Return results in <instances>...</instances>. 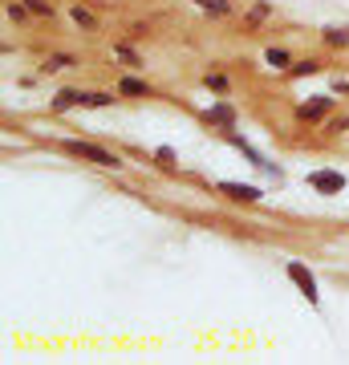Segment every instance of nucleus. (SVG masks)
<instances>
[{
    "label": "nucleus",
    "mask_w": 349,
    "mask_h": 365,
    "mask_svg": "<svg viewBox=\"0 0 349 365\" xmlns=\"http://www.w3.org/2000/svg\"><path fill=\"white\" fill-rule=\"evenodd\" d=\"M264 61H268V66H276V69H285L288 66V53L285 49H268V53H264Z\"/></svg>",
    "instance_id": "nucleus-9"
},
{
    "label": "nucleus",
    "mask_w": 349,
    "mask_h": 365,
    "mask_svg": "<svg viewBox=\"0 0 349 365\" xmlns=\"http://www.w3.org/2000/svg\"><path fill=\"white\" fill-rule=\"evenodd\" d=\"M118 93H146V81H138V78H122V81H118Z\"/></svg>",
    "instance_id": "nucleus-8"
},
{
    "label": "nucleus",
    "mask_w": 349,
    "mask_h": 365,
    "mask_svg": "<svg viewBox=\"0 0 349 365\" xmlns=\"http://www.w3.org/2000/svg\"><path fill=\"white\" fill-rule=\"evenodd\" d=\"M309 187L317 195H341V191H345V175H341V170H313Z\"/></svg>",
    "instance_id": "nucleus-3"
},
{
    "label": "nucleus",
    "mask_w": 349,
    "mask_h": 365,
    "mask_svg": "<svg viewBox=\"0 0 349 365\" xmlns=\"http://www.w3.org/2000/svg\"><path fill=\"white\" fill-rule=\"evenodd\" d=\"M285 272H288V280L300 288V297L309 300V304H317V300H321V292H317V276H313L300 260H288V264H285Z\"/></svg>",
    "instance_id": "nucleus-1"
},
{
    "label": "nucleus",
    "mask_w": 349,
    "mask_h": 365,
    "mask_svg": "<svg viewBox=\"0 0 349 365\" xmlns=\"http://www.w3.org/2000/svg\"><path fill=\"white\" fill-rule=\"evenodd\" d=\"M325 110H329V98H313V102L297 106V118L300 122H317V118H325Z\"/></svg>",
    "instance_id": "nucleus-6"
},
{
    "label": "nucleus",
    "mask_w": 349,
    "mask_h": 365,
    "mask_svg": "<svg viewBox=\"0 0 349 365\" xmlns=\"http://www.w3.org/2000/svg\"><path fill=\"white\" fill-rule=\"evenodd\" d=\"M220 191L228 199H236V203H256V199H264V191L252 187V182H220Z\"/></svg>",
    "instance_id": "nucleus-4"
},
{
    "label": "nucleus",
    "mask_w": 349,
    "mask_h": 365,
    "mask_svg": "<svg viewBox=\"0 0 349 365\" xmlns=\"http://www.w3.org/2000/svg\"><path fill=\"white\" fill-rule=\"evenodd\" d=\"M29 9H33V13H41V16H45V13H53V9L45 4V0H29Z\"/></svg>",
    "instance_id": "nucleus-15"
},
{
    "label": "nucleus",
    "mask_w": 349,
    "mask_h": 365,
    "mask_svg": "<svg viewBox=\"0 0 349 365\" xmlns=\"http://www.w3.org/2000/svg\"><path fill=\"white\" fill-rule=\"evenodd\" d=\"M325 41L329 45H349V29H325Z\"/></svg>",
    "instance_id": "nucleus-10"
},
{
    "label": "nucleus",
    "mask_w": 349,
    "mask_h": 365,
    "mask_svg": "<svg viewBox=\"0 0 349 365\" xmlns=\"http://www.w3.org/2000/svg\"><path fill=\"white\" fill-rule=\"evenodd\" d=\"M207 122H220V126H228V130H232V126H236L232 106H228V102H216L211 110H207Z\"/></svg>",
    "instance_id": "nucleus-7"
},
{
    "label": "nucleus",
    "mask_w": 349,
    "mask_h": 365,
    "mask_svg": "<svg viewBox=\"0 0 349 365\" xmlns=\"http://www.w3.org/2000/svg\"><path fill=\"white\" fill-rule=\"evenodd\" d=\"M93 93H81V90H61L53 98V110H74V106H90Z\"/></svg>",
    "instance_id": "nucleus-5"
},
{
    "label": "nucleus",
    "mask_w": 349,
    "mask_h": 365,
    "mask_svg": "<svg viewBox=\"0 0 349 365\" xmlns=\"http://www.w3.org/2000/svg\"><path fill=\"white\" fill-rule=\"evenodd\" d=\"M65 66H74V61H69V57H49V61H45V69H65Z\"/></svg>",
    "instance_id": "nucleus-13"
},
{
    "label": "nucleus",
    "mask_w": 349,
    "mask_h": 365,
    "mask_svg": "<svg viewBox=\"0 0 349 365\" xmlns=\"http://www.w3.org/2000/svg\"><path fill=\"white\" fill-rule=\"evenodd\" d=\"M69 155H78V158H90V163H98V167H106V170H118L122 167V158L118 155H110V150H102V146H93V143H69Z\"/></svg>",
    "instance_id": "nucleus-2"
},
{
    "label": "nucleus",
    "mask_w": 349,
    "mask_h": 365,
    "mask_svg": "<svg viewBox=\"0 0 349 365\" xmlns=\"http://www.w3.org/2000/svg\"><path fill=\"white\" fill-rule=\"evenodd\" d=\"M74 21H78V25H86V29H90V25H93V16H90V13H86V9H74Z\"/></svg>",
    "instance_id": "nucleus-14"
},
{
    "label": "nucleus",
    "mask_w": 349,
    "mask_h": 365,
    "mask_svg": "<svg viewBox=\"0 0 349 365\" xmlns=\"http://www.w3.org/2000/svg\"><path fill=\"white\" fill-rule=\"evenodd\" d=\"M199 9H207V13H216V16H223L228 13V0H195Z\"/></svg>",
    "instance_id": "nucleus-11"
},
{
    "label": "nucleus",
    "mask_w": 349,
    "mask_h": 365,
    "mask_svg": "<svg viewBox=\"0 0 349 365\" xmlns=\"http://www.w3.org/2000/svg\"><path fill=\"white\" fill-rule=\"evenodd\" d=\"M207 90L223 93V90H228V78H220V73H216V78H211V73H207Z\"/></svg>",
    "instance_id": "nucleus-12"
}]
</instances>
